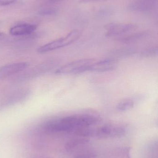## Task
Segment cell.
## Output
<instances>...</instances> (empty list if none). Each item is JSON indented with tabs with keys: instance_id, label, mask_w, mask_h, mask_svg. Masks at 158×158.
<instances>
[{
	"instance_id": "cell-1",
	"label": "cell",
	"mask_w": 158,
	"mask_h": 158,
	"mask_svg": "<svg viewBox=\"0 0 158 158\" xmlns=\"http://www.w3.org/2000/svg\"><path fill=\"white\" fill-rule=\"evenodd\" d=\"M100 120L101 118L97 113L85 111L49 122L46 128L51 132L74 133L79 129L94 126Z\"/></svg>"
},
{
	"instance_id": "cell-2",
	"label": "cell",
	"mask_w": 158,
	"mask_h": 158,
	"mask_svg": "<svg viewBox=\"0 0 158 158\" xmlns=\"http://www.w3.org/2000/svg\"><path fill=\"white\" fill-rule=\"evenodd\" d=\"M127 131V127L122 123H107L97 127L92 126L80 129L76 135L85 137H95L100 139L117 138L123 136Z\"/></svg>"
},
{
	"instance_id": "cell-3",
	"label": "cell",
	"mask_w": 158,
	"mask_h": 158,
	"mask_svg": "<svg viewBox=\"0 0 158 158\" xmlns=\"http://www.w3.org/2000/svg\"><path fill=\"white\" fill-rule=\"evenodd\" d=\"M82 33V32L80 30H74L65 37L55 40L41 46L37 49V52L40 53H44L66 47L77 41L81 37Z\"/></svg>"
},
{
	"instance_id": "cell-4",
	"label": "cell",
	"mask_w": 158,
	"mask_h": 158,
	"mask_svg": "<svg viewBox=\"0 0 158 158\" xmlns=\"http://www.w3.org/2000/svg\"><path fill=\"white\" fill-rule=\"evenodd\" d=\"M95 59L87 58L70 62L56 70L57 74H78L86 72L89 66L95 61Z\"/></svg>"
},
{
	"instance_id": "cell-5",
	"label": "cell",
	"mask_w": 158,
	"mask_h": 158,
	"mask_svg": "<svg viewBox=\"0 0 158 158\" xmlns=\"http://www.w3.org/2000/svg\"><path fill=\"white\" fill-rule=\"evenodd\" d=\"M136 28V25L126 23H111L105 26L106 35L109 37L124 35L134 31Z\"/></svg>"
},
{
	"instance_id": "cell-6",
	"label": "cell",
	"mask_w": 158,
	"mask_h": 158,
	"mask_svg": "<svg viewBox=\"0 0 158 158\" xmlns=\"http://www.w3.org/2000/svg\"><path fill=\"white\" fill-rule=\"evenodd\" d=\"M156 1L157 0H135L129 4L128 8L133 12H148L155 7Z\"/></svg>"
},
{
	"instance_id": "cell-7",
	"label": "cell",
	"mask_w": 158,
	"mask_h": 158,
	"mask_svg": "<svg viewBox=\"0 0 158 158\" xmlns=\"http://www.w3.org/2000/svg\"><path fill=\"white\" fill-rule=\"evenodd\" d=\"M26 62L14 63L4 66L0 68V79H4L22 71L28 67Z\"/></svg>"
},
{
	"instance_id": "cell-8",
	"label": "cell",
	"mask_w": 158,
	"mask_h": 158,
	"mask_svg": "<svg viewBox=\"0 0 158 158\" xmlns=\"http://www.w3.org/2000/svg\"><path fill=\"white\" fill-rule=\"evenodd\" d=\"M116 67L115 61L110 59H106L100 61H95L88 68L87 71L106 72L113 70Z\"/></svg>"
},
{
	"instance_id": "cell-9",
	"label": "cell",
	"mask_w": 158,
	"mask_h": 158,
	"mask_svg": "<svg viewBox=\"0 0 158 158\" xmlns=\"http://www.w3.org/2000/svg\"><path fill=\"white\" fill-rule=\"evenodd\" d=\"M37 26L32 24H24L17 25L11 28L9 30V33L15 36H23L28 35L35 31Z\"/></svg>"
},
{
	"instance_id": "cell-10",
	"label": "cell",
	"mask_w": 158,
	"mask_h": 158,
	"mask_svg": "<svg viewBox=\"0 0 158 158\" xmlns=\"http://www.w3.org/2000/svg\"><path fill=\"white\" fill-rule=\"evenodd\" d=\"M108 156L109 158H131L130 148L125 146L114 148L109 151Z\"/></svg>"
},
{
	"instance_id": "cell-11",
	"label": "cell",
	"mask_w": 158,
	"mask_h": 158,
	"mask_svg": "<svg viewBox=\"0 0 158 158\" xmlns=\"http://www.w3.org/2000/svg\"><path fill=\"white\" fill-rule=\"evenodd\" d=\"M89 143V140L85 137L75 138L69 141L65 146L66 151L73 152L76 150H79Z\"/></svg>"
},
{
	"instance_id": "cell-12",
	"label": "cell",
	"mask_w": 158,
	"mask_h": 158,
	"mask_svg": "<svg viewBox=\"0 0 158 158\" xmlns=\"http://www.w3.org/2000/svg\"><path fill=\"white\" fill-rule=\"evenodd\" d=\"M137 98L123 99L117 105L116 109L119 111H125L133 108L137 101Z\"/></svg>"
},
{
	"instance_id": "cell-13",
	"label": "cell",
	"mask_w": 158,
	"mask_h": 158,
	"mask_svg": "<svg viewBox=\"0 0 158 158\" xmlns=\"http://www.w3.org/2000/svg\"><path fill=\"white\" fill-rule=\"evenodd\" d=\"M147 158H158V143L154 141L149 144L146 149Z\"/></svg>"
},
{
	"instance_id": "cell-14",
	"label": "cell",
	"mask_w": 158,
	"mask_h": 158,
	"mask_svg": "<svg viewBox=\"0 0 158 158\" xmlns=\"http://www.w3.org/2000/svg\"><path fill=\"white\" fill-rule=\"evenodd\" d=\"M158 49L157 47L148 48L143 51L141 55L144 57H151L157 55Z\"/></svg>"
},
{
	"instance_id": "cell-15",
	"label": "cell",
	"mask_w": 158,
	"mask_h": 158,
	"mask_svg": "<svg viewBox=\"0 0 158 158\" xmlns=\"http://www.w3.org/2000/svg\"><path fill=\"white\" fill-rule=\"evenodd\" d=\"M145 36L144 33H140L138 34H135V35H130V36H127L126 37H123L122 39H121V41L123 42H130L136 40L137 39H140L142 37Z\"/></svg>"
},
{
	"instance_id": "cell-16",
	"label": "cell",
	"mask_w": 158,
	"mask_h": 158,
	"mask_svg": "<svg viewBox=\"0 0 158 158\" xmlns=\"http://www.w3.org/2000/svg\"><path fill=\"white\" fill-rule=\"evenodd\" d=\"M55 9H45V10H43L40 11V14L42 15H51L55 14Z\"/></svg>"
},
{
	"instance_id": "cell-17",
	"label": "cell",
	"mask_w": 158,
	"mask_h": 158,
	"mask_svg": "<svg viewBox=\"0 0 158 158\" xmlns=\"http://www.w3.org/2000/svg\"><path fill=\"white\" fill-rule=\"evenodd\" d=\"M16 1L17 0H0V6L10 4Z\"/></svg>"
},
{
	"instance_id": "cell-18",
	"label": "cell",
	"mask_w": 158,
	"mask_h": 158,
	"mask_svg": "<svg viewBox=\"0 0 158 158\" xmlns=\"http://www.w3.org/2000/svg\"><path fill=\"white\" fill-rule=\"evenodd\" d=\"M106 1L108 0H80L79 2L85 3L95 2H105Z\"/></svg>"
},
{
	"instance_id": "cell-19",
	"label": "cell",
	"mask_w": 158,
	"mask_h": 158,
	"mask_svg": "<svg viewBox=\"0 0 158 158\" xmlns=\"http://www.w3.org/2000/svg\"><path fill=\"white\" fill-rule=\"evenodd\" d=\"M5 37V34L3 32H0V41L3 40Z\"/></svg>"
}]
</instances>
